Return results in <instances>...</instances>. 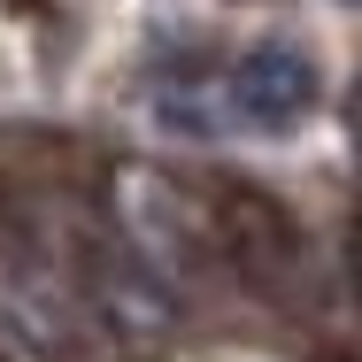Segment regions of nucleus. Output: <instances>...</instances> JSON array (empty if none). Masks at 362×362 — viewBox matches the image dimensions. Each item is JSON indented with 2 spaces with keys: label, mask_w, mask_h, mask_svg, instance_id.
I'll return each instance as SVG.
<instances>
[{
  "label": "nucleus",
  "mask_w": 362,
  "mask_h": 362,
  "mask_svg": "<svg viewBox=\"0 0 362 362\" xmlns=\"http://www.w3.org/2000/svg\"><path fill=\"white\" fill-rule=\"evenodd\" d=\"M108 231L139 255L162 286H193L216 270V239H209V193L154 170V162H124L108 177Z\"/></svg>",
  "instance_id": "obj_1"
},
{
  "label": "nucleus",
  "mask_w": 362,
  "mask_h": 362,
  "mask_svg": "<svg viewBox=\"0 0 362 362\" xmlns=\"http://www.w3.org/2000/svg\"><path fill=\"white\" fill-rule=\"evenodd\" d=\"M93 339L54 247L0 209V362H77Z\"/></svg>",
  "instance_id": "obj_2"
},
{
  "label": "nucleus",
  "mask_w": 362,
  "mask_h": 362,
  "mask_svg": "<svg viewBox=\"0 0 362 362\" xmlns=\"http://www.w3.org/2000/svg\"><path fill=\"white\" fill-rule=\"evenodd\" d=\"M54 262H62V278H70V293H77V308H85L93 332H116V339H162V332L177 324V293L162 286L116 231L85 223V231L70 239V255H54Z\"/></svg>",
  "instance_id": "obj_3"
},
{
  "label": "nucleus",
  "mask_w": 362,
  "mask_h": 362,
  "mask_svg": "<svg viewBox=\"0 0 362 362\" xmlns=\"http://www.w3.org/2000/svg\"><path fill=\"white\" fill-rule=\"evenodd\" d=\"M209 193V239H216V270H231L255 293H293V278L308 270V239L300 223L262 193V185H201Z\"/></svg>",
  "instance_id": "obj_4"
},
{
  "label": "nucleus",
  "mask_w": 362,
  "mask_h": 362,
  "mask_svg": "<svg viewBox=\"0 0 362 362\" xmlns=\"http://www.w3.org/2000/svg\"><path fill=\"white\" fill-rule=\"evenodd\" d=\"M231 108H239L255 132H293V124L316 108V62H308L300 47H255V54H239Z\"/></svg>",
  "instance_id": "obj_5"
}]
</instances>
